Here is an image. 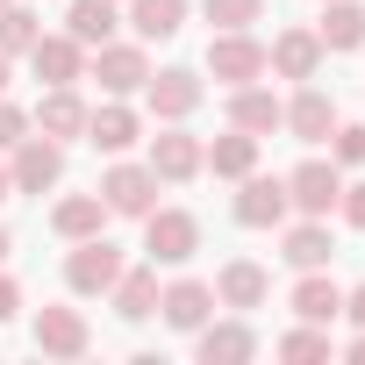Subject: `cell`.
<instances>
[{
  "label": "cell",
  "mask_w": 365,
  "mask_h": 365,
  "mask_svg": "<svg viewBox=\"0 0 365 365\" xmlns=\"http://www.w3.org/2000/svg\"><path fill=\"white\" fill-rule=\"evenodd\" d=\"M143 251H150V265H187L201 251V222L187 208H150L143 215Z\"/></svg>",
  "instance_id": "6da1fadb"
},
{
  "label": "cell",
  "mask_w": 365,
  "mask_h": 365,
  "mask_svg": "<svg viewBox=\"0 0 365 365\" xmlns=\"http://www.w3.org/2000/svg\"><path fill=\"white\" fill-rule=\"evenodd\" d=\"M115 279H122V244H108V230L101 237H79L72 258H65V287L72 294H108Z\"/></svg>",
  "instance_id": "7a4b0ae2"
},
{
  "label": "cell",
  "mask_w": 365,
  "mask_h": 365,
  "mask_svg": "<svg viewBox=\"0 0 365 365\" xmlns=\"http://www.w3.org/2000/svg\"><path fill=\"white\" fill-rule=\"evenodd\" d=\"M208 72H215L222 86H251V79H265V43H258L251 29H222V36L208 43Z\"/></svg>",
  "instance_id": "3957f363"
},
{
  "label": "cell",
  "mask_w": 365,
  "mask_h": 365,
  "mask_svg": "<svg viewBox=\"0 0 365 365\" xmlns=\"http://www.w3.org/2000/svg\"><path fill=\"white\" fill-rule=\"evenodd\" d=\"M86 79H101V93H143V79H150V58H143V43H101L93 51V65H86Z\"/></svg>",
  "instance_id": "277c9868"
},
{
  "label": "cell",
  "mask_w": 365,
  "mask_h": 365,
  "mask_svg": "<svg viewBox=\"0 0 365 365\" xmlns=\"http://www.w3.org/2000/svg\"><path fill=\"white\" fill-rule=\"evenodd\" d=\"M8 179H15V194H43V187H58V179H65V143H51L43 129H36V136H22V143H15Z\"/></svg>",
  "instance_id": "5b68a950"
},
{
  "label": "cell",
  "mask_w": 365,
  "mask_h": 365,
  "mask_svg": "<svg viewBox=\"0 0 365 365\" xmlns=\"http://www.w3.org/2000/svg\"><path fill=\"white\" fill-rule=\"evenodd\" d=\"M201 72H187V65H172V72H150L143 79V101H150V115L158 122H187L194 108H201Z\"/></svg>",
  "instance_id": "8992f818"
},
{
  "label": "cell",
  "mask_w": 365,
  "mask_h": 365,
  "mask_svg": "<svg viewBox=\"0 0 365 365\" xmlns=\"http://www.w3.org/2000/svg\"><path fill=\"white\" fill-rule=\"evenodd\" d=\"M101 201H108V215H150L158 208V172L150 165H108Z\"/></svg>",
  "instance_id": "52a82bcc"
},
{
  "label": "cell",
  "mask_w": 365,
  "mask_h": 365,
  "mask_svg": "<svg viewBox=\"0 0 365 365\" xmlns=\"http://www.w3.org/2000/svg\"><path fill=\"white\" fill-rule=\"evenodd\" d=\"M336 194H344L336 158H308V165H294V172H287V201H294L301 215H329V208H336Z\"/></svg>",
  "instance_id": "ba28073f"
},
{
  "label": "cell",
  "mask_w": 365,
  "mask_h": 365,
  "mask_svg": "<svg viewBox=\"0 0 365 365\" xmlns=\"http://www.w3.org/2000/svg\"><path fill=\"white\" fill-rule=\"evenodd\" d=\"M237 222L244 230H279L287 215H294V201H287V179H265V172H244L237 179Z\"/></svg>",
  "instance_id": "9c48e42d"
},
{
  "label": "cell",
  "mask_w": 365,
  "mask_h": 365,
  "mask_svg": "<svg viewBox=\"0 0 365 365\" xmlns=\"http://www.w3.org/2000/svg\"><path fill=\"white\" fill-rule=\"evenodd\" d=\"M36 351L43 358H86L93 351V329H86V315L79 308H36Z\"/></svg>",
  "instance_id": "30bf717a"
},
{
  "label": "cell",
  "mask_w": 365,
  "mask_h": 365,
  "mask_svg": "<svg viewBox=\"0 0 365 365\" xmlns=\"http://www.w3.org/2000/svg\"><path fill=\"white\" fill-rule=\"evenodd\" d=\"M158 315H165V329L194 336V329L215 315V287H208V279H172V287H158Z\"/></svg>",
  "instance_id": "8fae6325"
},
{
  "label": "cell",
  "mask_w": 365,
  "mask_h": 365,
  "mask_svg": "<svg viewBox=\"0 0 365 365\" xmlns=\"http://www.w3.org/2000/svg\"><path fill=\"white\" fill-rule=\"evenodd\" d=\"M29 72L43 86H79L86 79V43L79 36H36L29 43Z\"/></svg>",
  "instance_id": "7c38bea8"
},
{
  "label": "cell",
  "mask_w": 365,
  "mask_h": 365,
  "mask_svg": "<svg viewBox=\"0 0 365 365\" xmlns=\"http://www.w3.org/2000/svg\"><path fill=\"white\" fill-rule=\"evenodd\" d=\"M322 36L315 29H279L272 36V51H265V72H279V79H315L322 72Z\"/></svg>",
  "instance_id": "4fadbf2b"
},
{
  "label": "cell",
  "mask_w": 365,
  "mask_h": 365,
  "mask_svg": "<svg viewBox=\"0 0 365 365\" xmlns=\"http://www.w3.org/2000/svg\"><path fill=\"white\" fill-rule=\"evenodd\" d=\"M150 172H158V187H187L201 172V136H187V129L150 136Z\"/></svg>",
  "instance_id": "5bb4252c"
},
{
  "label": "cell",
  "mask_w": 365,
  "mask_h": 365,
  "mask_svg": "<svg viewBox=\"0 0 365 365\" xmlns=\"http://www.w3.org/2000/svg\"><path fill=\"white\" fill-rule=\"evenodd\" d=\"M287 122V101L272 93V86H230V129H251V136H272Z\"/></svg>",
  "instance_id": "9a60e30c"
},
{
  "label": "cell",
  "mask_w": 365,
  "mask_h": 365,
  "mask_svg": "<svg viewBox=\"0 0 365 365\" xmlns=\"http://www.w3.org/2000/svg\"><path fill=\"white\" fill-rule=\"evenodd\" d=\"M86 115H93V108H86V101L72 93V86H51V93L36 101V115H29V129H43L51 143H72V136H86Z\"/></svg>",
  "instance_id": "2e32d148"
},
{
  "label": "cell",
  "mask_w": 365,
  "mask_h": 365,
  "mask_svg": "<svg viewBox=\"0 0 365 365\" xmlns=\"http://www.w3.org/2000/svg\"><path fill=\"white\" fill-rule=\"evenodd\" d=\"M279 129H294V143H329V129H336V101H329L322 86L301 79V93L287 101V122H279Z\"/></svg>",
  "instance_id": "e0dca14e"
},
{
  "label": "cell",
  "mask_w": 365,
  "mask_h": 365,
  "mask_svg": "<svg viewBox=\"0 0 365 365\" xmlns=\"http://www.w3.org/2000/svg\"><path fill=\"white\" fill-rule=\"evenodd\" d=\"M265 294H272V272H265V265H251V258H230V265H222V279H215V308H237V315L265 308Z\"/></svg>",
  "instance_id": "ac0fdd59"
},
{
  "label": "cell",
  "mask_w": 365,
  "mask_h": 365,
  "mask_svg": "<svg viewBox=\"0 0 365 365\" xmlns=\"http://www.w3.org/2000/svg\"><path fill=\"white\" fill-rule=\"evenodd\" d=\"M194 351H201V365H244V358H258V336H251V322H201L194 329Z\"/></svg>",
  "instance_id": "d6986e66"
},
{
  "label": "cell",
  "mask_w": 365,
  "mask_h": 365,
  "mask_svg": "<svg viewBox=\"0 0 365 365\" xmlns=\"http://www.w3.org/2000/svg\"><path fill=\"white\" fill-rule=\"evenodd\" d=\"M287 308H294L301 322H322V329H329V322L344 315V287H336V279L315 265V272H301V287L287 294Z\"/></svg>",
  "instance_id": "ffe728a7"
},
{
  "label": "cell",
  "mask_w": 365,
  "mask_h": 365,
  "mask_svg": "<svg viewBox=\"0 0 365 365\" xmlns=\"http://www.w3.org/2000/svg\"><path fill=\"white\" fill-rule=\"evenodd\" d=\"M136 136H143V122H136V108H122V101H108V108H93V115H86V143H93V150H108V158H122Z\"/></svg>",
  "instance_id": "44dd1931"
},
{
  "label": "cell",
  "mask_w": 365,
  "mask_h": 365,
  "mask_svg": "<svg viewBox=\"0 0 365 365\" xmlns=\"http://www.w3.org/2000/svg\"><path fill=\"white\" fill-rule=\"evenodd\" d=\"M201 172H215V179H244V172H258V136H251V129H230V136L201 143Z\"/></svg>",
  "instance_id": "7402d4cb"
},
{
  "label": "cell",
  "mask_w": 365,
  "mask_h": 365,
  "mask_svg": "<svg viewBox=\"0 0 365 365\" xmlns=\"http://www.w3.org/2000/svg\"><path fill=\"white\" fill-rule=\"evenodd\" d=\"M51 230H58L65 244L101 237V230H108V201H101V187H93V194H65V201L51 208Z\"/></svg>",
  "instance_id": "603a6c76"
},
{
  "label": "cell",
  "mask_w": 365,
  "mask_h": 365,
  "mask_svg": "<svg viewBox=\"0 0 365 365\" xmlns=\"http://www.w3.org/2000/svg\"><path fill=\"white\" fill-rule=\"evenodd\" d=\"M108 301H115V315H122V322L158 315V265H122V279L108 287Z\"/></svg>",
  "instance_id": "cb8c5ba5"
},
{
  "label": "cell",
  "mask_w": 365,
  "mask_h": 365,
  "mask_svg": "<svg viewBox=\"0 0 365 365\" xmlns=\"http://www.w3.org/2000/svg\"><path fill=\"white\" fill-rule=\"evenodd\" d=\"M129 29L136 43H165L187 29V0H129Z\"/></svg>",
  "instance_id": "d4e9b609"
},
{
  "label": "cell",
  "mask_w": 365,
  "mask_h": 365,
  "mask_svg": "<svg viewBox=\"0 0 365 365\" xmlns=\"http://www.w3.org/2000/svg\"><path fill=\"white\" fill-rule=\"evenodd\" d=\"M315 36H322V51H358L365 43V8H358V0H329Z\"/></svg>",
  "instance_id": "484cf974"
},
{
  "label": "cell",
  "mask_w": 365,
  "mask_h": 365,
  "mask_svg": "<svg viewBox=\"0 0 365 365\" xmlns=\"http://www.w3.org/2000/svg\"><path fill=\"white\" fill-rule=\"evenodd\" d=\"M65 36H79L86 51H101L115 36V0H72V8H65Z\"/></svg>",
  "instance_id": "4316f807"
},
{
  "label": "cell",
  "mask_w": 365,
  "mask_h": 365,
  "mask_svg": "<svg viewBox=\"0 0 365 365\" xmlns=\"http://www.w3.org/2000/svg\"><path fill=\"white\" fill-rule=\"evenodd\" d=\"M287 265H294V272L329 265V230H322V215H301V222L287 230Z\"/></svg>",
  "instance_id": "83f0119b"
},
{
  "label": "cell",
  "mask_w": 365,
  "mask_h": 365,
  "mask_svg": "<svg viewBox=\"0 0 365 365\" xmlns=\"http://www.w3.org/2000/svg\"><path fill=\"white\" fill-rule=\"evenodd\" d=\"M36 36H43V22L22 8V0H8V8H0V58H29Z\"/></svg>",
  "instance_id": "f1b7e54d"
},
{
  "label": "cell",
  "mask_w": 365,
  "mask_h": 365,
  "mask_svg": "<svg viewBox=\"0 0 365 365\" xmlns=\"http://www.w3.org/2000/svg\"><path fill=\"white\" fill-rule=\"evenodd\" d=\"M279 358H294V365H308V358H329V329H322V322H301V329H287V336H279Z\"/></svg>",
  "instance_id": "f546056e"
},
{
  "label": "cell",
  "mask_w": 365,
  "mask_h": 365,
  "mask_svg": "<svg viewBox=\"0 0 365 365\" xmlns=\"http://www.w3.org/2000/svg\"><path fill=\"white\" fill-rule=\"evenodd\" d=\"M201 15H208L215 29H251V22L265 15V0H201Z\"/></svg>",
  "instance_id": "4dcf8cb0"
},
{
  "label": "cell",
  "mask_w": 365,
  "mask_h": 365,
  "mask_svg": "<svg viewBox=\"0 0 365 365\" xmlns=\"http://www.w3.org/2000/svg\"><path fill=\"white\" fill-rule=\"evenodd\" d=\"M329 158L336 165H365V122H336L329 129Z\"/></svg>",
  "instance_id": "1f68e13d"
},
{
  "label": "cell",
  "mask_w": 365,
  "mask_h": 365,
  "mask_svg": "<svg viewBox=\"0 0 365 365\" xmlns=\"http://www.w3.org/2000/svg\"><path fill=\"white\" fill-rule=\"evenodd\" d=\"M22 136H29V115H22L15 101H0V150H15Z\"/></svg>",
  "instance_id": "d6a6232c"
},
{
  "label": "cell",
  "mask_w": 365,
  "mask_h": 365,
  "mask_svg": "<svg viewBox=\"0 0 365 365\" xmlns=\"http://www.w3.org/2000/svg\"><path fill=\"white\" fill-rule=\"evenodd\" d=\"M336 215H344L351 230H365V187H344V194H336Z\"/></svg>",
  "instance_id": "836d02e7"
},
{
  "label": "cell",
  "mask_w": 365,
  "mask_h": 365,
  "mask_svg": "<svg viewBox=\"0 0 365 365\" xmlns=\"http://www.w3.org/2000/svg\"><path fill=\"white\" fill-rule=\"evenodd\" d=\"M15 308H22V287H15L8 272H0V322H15Z\"/></svg>",
  "instance_id": "e575fe53"
},
{
  "label": "cell",
  "mask_w": 365,
  "mask_h": 365,
  "mask_svg": "<svg viewBox=\"0 0 365 365\" xmlns=\"http://www.w3.org/2000/svg\"><path fill=\"white\" fill-rule=\"evenodd\" d=\"M344 315H351V322L365 329V287H351V294H344Z\"/></svg>",
  "instance_id": "d590c367"
},
{
  "label": "cell",
  "mask_w": 365,
  "mask_h": 365,
  "mask_svg": "<svg viewBox=\"0 0 365 365\" xmlns=\"http://www.w3.org/2000/svg\"><path fill=\"white\" fill-rule=\"evenodd\" d=\"M344 358H351V365H365V329H358V336L344 344Z\"/></svg>",
  "instance_id": "8d00e7d4"
},
{
  "label": "cell",
  "mask_w": 365,
  "mask_h": 365,
  "mask_svg": "<svg viewBox=\"0 0 365 365\" xmlns=\"http://www.w3.org/2000/svg\"><path fill=\"white\" fill-rule=\"evenodd\" d=\"M8 79H15V58H0V101H8Z\"/></svg>",
  "instance_id": "74e56055"
},
{
  "label": "cell",
  "mask_w": 365,
  "mask_h": 365,
  "mask_svg": "<svg viewBox=\"0 0 365 365\" xmlns=\"http://www.w3.org/2000/svg\"><path fill=\"white\" fill-rule=\"evenodd\" d=\"M8 194H15V179H8V165H0V201H8Z\"/></svg>",
  "instance_id": "f35d334b"
},
{
  "label": "cell",
  "mask_w": 365,
  "mask_h": 365,
  "mask_svg": "<svg viewBox=\"0 0 365 365\" xmlns=\"http://www.w3.org/2000/svg\"><path fill=\"white\" fill-rule=\"evenodd\" d=\"M8 251H15V237H8V230H0V265H8Z\"/></svg>",
  "instance_id": "ab89813d"
},
{
  "label": "cell",
  "mask_w": 365,
  "mask_h": 365,
  "mask_svg": "<svg viewBox=\"0 0 365 365\" xmlns=\"http://www.w3.org/2000/svg\"><path fill=\"white\" fill-rule=\"evenodd\" d=\"M115 8H129V0H115Z\"/></svg>",
  "instance_id": "60d3db41"
},
{
  "label": "cell",
  "mask_w": 365,
  "mask_h": 365,
  "mask_svg": "<svg viewBox=\"0 0 365 365\" xmlns=\"http://www.w3.org/2000/svg\"><path fill=\"white\" fill-rule=\"evenodd\" d=\"M0 8H8V0H0Z\"/></svg>",
  "instance_id": "b9f144b4"
}]
</instances>
